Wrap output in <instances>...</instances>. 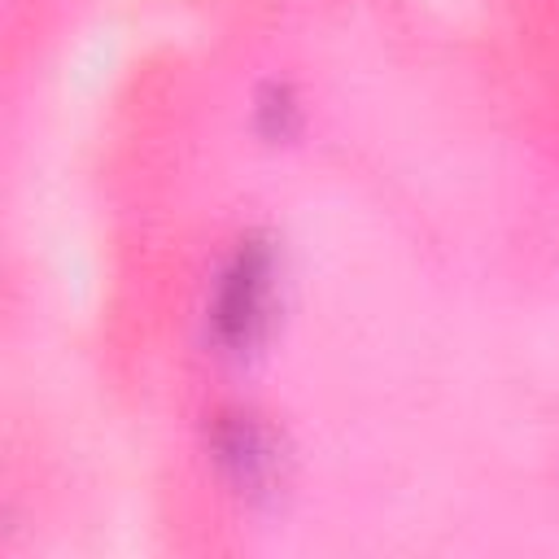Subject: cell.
<instances>
[{
  "mask_svg": "<svg viewBox=\"0 0 559 559\" xmlns=\"http://www.w3.org/2000/svg\"><path fill=\"white\" fill-rule=\"evenodd\" d=\"M266 306H271V249L262 240H240L214 293L218 341L231 349L253 345L266 328Z\"/></svg>",
  "mask_w": 559,
  "mask_h": 559,
  "instance_id": "6da1fadb",
  "label": "cell"
},
{
  "mask_svg": "<svg viewBox=\"0 0 559 559\" xmlns=\"http://www.w3.org/2000/svg\"><path fill=\"white\" fill-rule=\"evenodd\" d=\"M218 459L223 467L236 476V485H245L249 493H262L275 472H280V450L271 441V432L253 419V415H223L218 419Z\"/></svg>",
  "mask_w": 559,
  "mask_h": 559,
  "instance_id": "7a4b0ae2",
  "label": "cell"
}]
</instances>
